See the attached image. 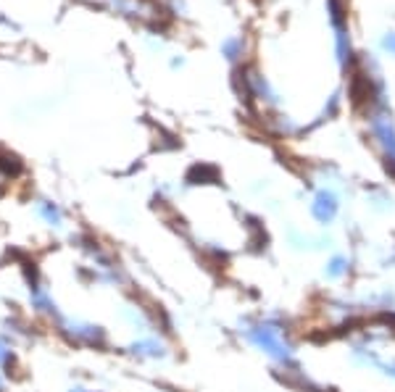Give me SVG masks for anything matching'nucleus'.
<instances>
[{
	"label": "nucleus",
	"instance_id": "f257e3e1",
	"mask_svg": "<svg viewBox=\"0 0 395 392\" xmlns=\"http://www.w3.org/2000/svg\"><path fill=\"white\" fill-rule=\"evenodd\" d=\"M242 335H245V340L251 342L253 348H258L266 358L279 363L282 369H293L298 363L296 350H293V345L285 337V329H282V324H277L275 318L251 321V324H245Z\"/></svg>",
	"mask_w": 395,
	"mask_h": 392
},
{
	"label": "nucleus",
	"instance_id": "f03ea898",
	"mask_svg": "<svg viewBox=\"0 0 395 392\" xmlns=\"http://www.w3.org/2000/svg\"><path fill=\"white\" fill-rule=\"evenodd\" d=\"M338 211H340V203H338V195L329 192V190H319L314 195V203H311V216L317 218L321 227H329L335 218H338Z\"/></svg>",
	"mask_w": 395,
	"mask_h": 392
},
{
	"label": "nucleus",
	"instance_id": "7ed1b4c3",
	"mask_svg": "<svg viewBox=\"0 0 395 392\" xmlns=\"http://www.w3.org/2000/svg\"><path fill=\"white\" fill-rule=\"evenodd\" d=\"M351 100L356 108H363V106H369L374 100V85H372V76L366 74L363 69H353L351 71Z\"/></svg>",
	"mask_w": 395,
	"mask_h": 392
},
{
	"label": "nucleus",
	"instance_id": "20e7f679",
	"mask_svg": "<svg viewBox=\"0 0 395 392\" xmlns=\"http://www.w3.org/2000/svg\"><path fill=\"white\" fill-rule=\"evenodd\" d=\"M348 272H351V258L345 253H332L324 263V279L329 282H340L348 276Z\"/></svg>",
	"mask_w": 395,
	"mask_h": 392
},
{
	"label": "nucleus",
	"instance_id": "39448f33",
	"mask_svg": "<svg viewBox=\"0 0 395 392\" xmlns=\"http://www.w3.org/2000/svg\"><path fill=\"white\" fill-rule=\"evenodd\" d=\"M216 179H219L216 169L206 164H195L187 172V182H190V185H209V182H216Z\"/></svg>",
	"mask_w": 395,
	"mask_h": 392
},
{
	"label": "nucleus",
	"instance_id": "423d86ee",
	"mask_svg": "<svg viewBox=\"0 0 395 392\" xmlns=\"http://www.w3.org/2000/svg\"><path fill=\"white\" fill-rule=\"evenodd\" d=\"M377 369L382 371L387 379L395 382V360H380V363H377Z\"/></svg>",
	"mask_w": 395,
	"mask_h": 392
},
{
	"label": "nucleus",
	"instance_id": "0eeeda50",
	"mask_svg": "<svg viewBox=\"0 0 395 392\" xmlns=\"http://www.w3.org/2000/svg\"><path fill=\"white\" fill-rule=\"evenodd\" d=\"M384 45H387V48H390V50H395V34H390V37H387V40H384Z\"/></svg>",
	"mask_w": 395,
	"mask_h": 392
}]
</instances>
